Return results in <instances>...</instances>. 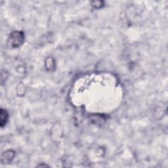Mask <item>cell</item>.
Wrapping results in <instances>:
<instances>
[{"instance_id":"3","label":"cell","mask_w":168,"mask_h":168,"mask_svg":"<svg viewBox=\"0 0 168 168\" xmlns=\"http://www.w3.org/2000/svg\"><path fill=\"white\" fill-rule=\"evenodd\" d=\"M14 157V153H13V152L9 150L6 152L5 153L2 154V158H1V160L5 159V162H7V161H11V159H13Z\"/></svg>"},{"instance_id":"4","label":"cell","mask_w":168,"mask_h":168,"mask_svg":"<svg viewBox=\"0 0 168 168\" xmlns=\"http://www.w3.org/2000/svg\"><path fill=\"white\" fill-rule=\"evenodd\" d=\"M93 6L95 8H101L102 6V1H93Z\"/></svg>"},{"instance_id":"2","label":"cell","mask_w":168,"mask_h":168,"mask_svg":"<svg viewBox=\"0 0 168 168\" xmlns=\"http://www.w3.org/2000/svg\"><path fill=\"white\" fill-rule=\"evenodd\" d=\"M9 119V114L5 110L1 108L0 111V125L1 127H4L7 124Z\"/></svg>"},{"instance_id":"1","label":"cell","mask_w":168,"mask_h":168,"mask_svg":"<svg viewBox=\"0 0 168 168\" xmlns=\"http://www.w3.org/2000/svg\"><path fill=\"white\" fill-rule=\"evenodd\" d=\"M24 35L22 31H13L9 35L8 43L13 48L20 47L23 43Z\"/></svg>"}]
</instances>
